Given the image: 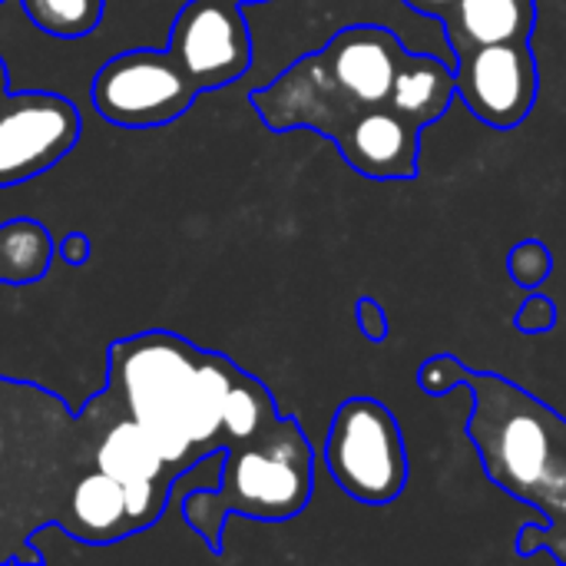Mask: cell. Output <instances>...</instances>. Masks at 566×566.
I'll return each mask as SVG.
<instances>
[{
    "mask_svg": "<svg viewBox=\"0 0 566 566\" xmlns=\"http://www.w3.org/2000/svg\"><path fill=\"white\" fill-rule=\"evenodd\" d=\"M405 7H411L415 13H421V17H431V20H441L458 0H401Z\"/></svg>",
    "mask_w": 566,
    "mask_h": 566,
    "instance_id": "cell-20",
    "label": "cell"
},
{
    "mask_svg": "<svg viewBox=\"0 0 566 566\" xmlns=\"http://www.w3.org/2000/svg\"><path fill=\"white\" fill-rule=\"evenodd\" d=\"M464 375H468V365L461 358L434 355L418 368V388L424 395H431V398H441V395H451V391L464 388Z\"/></svg>",
    "mask_w": 566,
    "mask_h": 566,
    "instance_id": "cell-16",
    "label": "cell"
},
{
    "mask_svg": "<svg viewBox=\"0 0 566 566\" xmlns=\"http://www.w3.org/2000/svg\"><path fill=\"white\" fill-rule=\"evenodd\" d=\"M421 133L424 126L405 116L395 103L355 116L345 123L332 143L345 156V163L378 182L415 179L421 166Z\"/></svg>",
    "mask_w": 566,
    "mask_h": 566,
    "instance_id": "cell-10",
    "label": "cell"
},
{
    "mask_svg": "<svg viewBox=\"0 0 566 566\" xmlns=\"http://www.w3.org/2000/svg\"><path fill=\"white\" fill-rule=\"evenodd\" d=\"M106 395L153 438L176 478L209 451L255 438L282 415L259 378L169 332L116 342Z\"/></svg>",
    "mask_w": 566,
    "mask_h": 566,
    "instance_id": "cell-1",
    "label": "cell"
},
{
    "mask_svg": "<svg viewBox=\"0 0 566 566\" xmlns=\"http://www.w3.org/2000/svg\"><path fill=\"white\" fill-rule=\"evenodd\" d=\"M315 488V451L302 424L289 415H279L255 438L226 451L219 484L192 488L179 501V514L199 541L219 554L222 531L229 517L249 521H292L298 517Z\"/></svg>",
    "mask_w": 566,
    "mask_h": 566,
    "instance_id": "cell-4",
    "label": "cell"
},
{
    "mask_svg": "<svg viewBox=\"0 0 566 566\" xmlns=\"http://www.w3.org/2000/svg\"><path fill=\"white\" fill-rule=\"evenodd\" d=\"M70 524H60L73 541L103 547L116 544L126 534H133L129 511H126V488L109 478L106 471L93 468L86 478H80L73 497H70Z\"/></svg>",
    "mask_w": 566,
    "mask_h": 566,
    "instance_id": "cell-12",
    "label": "cell"
},
{
    "mask_svg": "<svg viewBox=\"0 0 566 566\" xmlns=\"http://www.w3.org/2000/svg\"><path fill=\"white\" fill-rule=\"evenodd\" d=\"M23 17L53 40H83L103 23L106 0H17Z\"/></svg>",
    "mask_w": 566,
    "mask_h": 566,
    "instance_id": "cell-14",
    "label": "cell"
},
{
    "mask_svg": "<svg viewBox=\"0 0 566 566\" xmlns=\"http://www.w3.org/2000/svg\"><path fill=\"white\" fill-rule=\"evenodd\" d=\"M464 388L474 398L468 434L484 474L544 517L517 531L514 551L566 564V418L494 371L468 368Z\"/></svg>",
    "mask_w": 566,
    "mask_h": 566,
    "instance_id": "cell-2",
    "label": "cell"
},
{
    "mask_svg": "<svg viewBox=\"0 0 566 566\" xmlns=\"http://www.w3.org/2000/svg\"><path fill=\"white\" fill-rule=\"evenodd\" d=\"M325 468L352 501H398L408 488V448L391 408L375 398L342 401L328 424Z\"/></svg>",
    "mask_w": 566,
    "mask_h": 566,
    "instance_id": "cell-5",
    "label": "cell"
},
{
    "mask_svg": "<svg viewBox=\"0 0 566 566\" xmlns=\"http://www.w3.org/2000/svg\"><path fill=\"white\" fill-rule=\"evenodd\" d=\"M458 99L491 129H517L537 103L541 66L531 40L488 43L451 60Z\"/></svg>",
    "mask_w": 566,
    "mask_h": 566,
    "instance_id": "cell-9",
    "label": "cell"
},
{
    "mask_svg": "<svg viewBox=\"0 0 566 566\" xmlns=\"http://www.w3.org/2000/svg\"><path fill=\"white\" fill-rule=\"evenodd\" d=\"M10 90V83H7V70H3V60H0V96Z\"/></svg>",
    "mask_w": 566,
    "mask_h": 566,
    "instance_id": "cell-21",
    "label": "cell"
},
{
    "mask_svg": "<svg viewBox=\"0 0 566 566\" xmlns=\"http://www.w3.org/2000/svg\"><path fill=\"white\" fill-rule=\"evenodd\" d=\"M232 3H239V7H245V3H272V0H232Z\"/></svg>",
    "mask_w": 566,
    "mask_h": 566,
    "instance_id": "cell-22",
    "label": "cell"
},
{
    "mask_svg": "<svg viewBox=\"0 0 566 566\" xmlns=\"http://www.w3.org/2000/svg\"><path fill=\"white\" fill-rule=\"evenodd\" d=\"M83 119L60 93L7 90L0 96V189L43 176L80 143Z\"/></svg>",
    "mask_w": 566,
    "mask_h": 566,
    "instance_id": "cell-7",
    "label": "cell"
},
{
    "mask_svg": "<svg viewBox=\"0 0 566 566\" xmlns=\"http://www.w3.org/2000/svg\"><path fill=\"white\" fill-rule=\"evenodd\" d=\"M405 56L408 46L395 30L355 23L285 66L265 86H255L249 99L275 133L315 129L332 139L355 116L391 106Z\"/></svg>",
    "mask_w": 566,
    "mask_h": 566,
    "instance_id": "cell-3",
    "label": "cell"
},
{
    "mask_svg": "<svg viewBox=\"0 0 566 566\" xmlns=\"http://www.w3.org/2000/svg\"><path fill=\"white\" fill-rule=\"evenodd\" d=\"M554 272V255L551 249L541 242V239H527V242H517L507 255V275L514 285L521 289H537L551 279Z\"/></svg>",
    "mask_w": 566,
    "mask_h": 566,
    "instance_id": "cell-15",
    "label": "cell"
},
{
    "mask_svg": "<svg viewBox=\"0 0 566 566\" xmlns=\"http://www.w3.org/2000/svg\"><path fill=\"white\" fill-rule=\"evenodd\" d=\"M3 3H7V0H0V7H3Z\"/></svg>",
    "mask_w": 566,
    "mask_h": 566,
    "instance_id": "cell-23",
    "label": "cell"
},
{
    "mask_svg": "<svg viewBox=\"0 0 566 566\" xmlns=\"http://www.w3.org/2000/svg\"><path fill=\"white\" fill-rule=\"evenodd\" d=\"M53 239L36 219L0 222V285H33L50 272Z\"/></svg>",
    "mask_w": 566,
    "mask_h": 566,
    "instance_id": "cell-13",
    "label": "cell"
},
{
    "mask_svg": "<svg viewBox=\"0 0 566 566\" xmlns=\"http://www.w3.org/2000/svg\"><path fill=\"white\" fill-rule=\"evenodd\" d=\"M163 46L186 66L199 93L239 83L255 56L249 17L232 0H186Z\"/></svg>",
    "mask_w": 566,
    "mask_h": 566,
    "instance_id": "cell-8",
    "label": "cell"
},
{
    "mask_svg": "<svg viewBox=\"0 0 566 566\" xmlns=\"http://www.w3.org/2000/svg\"><path fill=\"white\" fill-rule=\"evenodd\" d=\"M438 23L454 60L474 46L531 40L537 27V0H458Z\"/></svg>",
    "mask_w": 566,
    "mask_h": 566,
    "instance_id": "cell-11",
    "label": "cell"
},
{
    "mask_svg": "<svg viewBox=\"0 0 566 566\" xmlns=\"http://www.w3.org/2000/svg\"><path fill=\"white\" fill-rule=\"evenodd\" d=\"M355 322H358V328H361V335L368 342H385L391 335V318L381 308V302H375L371 295H361L355 302Z\"/></svg>",
    "mask_w": 566,
    "mask_h": 566,
    "instance_id": "cell-18",
    "label": "cell"
},
{
    "mask_svg": "<svg viewBox=\"0 0 566 566\" xmlns=\"http://www.w3.org/2000/svg\"><path fill=\"white\" fill-rule=\"evenodd\" d=\"M199 96L186 66L166 46H136L109 56L90 83L93 109L123 129H153L179 119Z\"/></svg>",
    "mask_w": 566,
    "mask_h": 566,
    "instance_id": "cell-6",
    "label": "cell"
},
{
    "mask_svg": "<svg viewBox=\"0 0 566 566\" xmlns=\"http://www.w3.org/2000/svg\"><path fill=\"white\" fill-rule=\"evenodd\" d=\"M90 252H93V245H90V239H86L83 232H66V235L56 242V255H60L66 265H73V269L86 265V262H90Z\"/></svg>",
    "mask_w": 566,
    "mask_h": 566,
    "instance_id": "cell-19",
    "label": "cell"
},
{
    "mask_svg": "<svg viewBox=\"0 0 566 566\" xmlns=\"http://www.w3.org/2000/svg\"><path fill=\"white\" fill-rule=\"evenodd\" d=\"M517 332L521 335H551L557 328V302L544 292H534L527 295V302L521 305L517 318H514Z\"/></svg>",
    "mask_w": 566,
    "mask_h": 566,
    "instance_id": "cell-17",
    "label": "cell"
}]
</instances>
